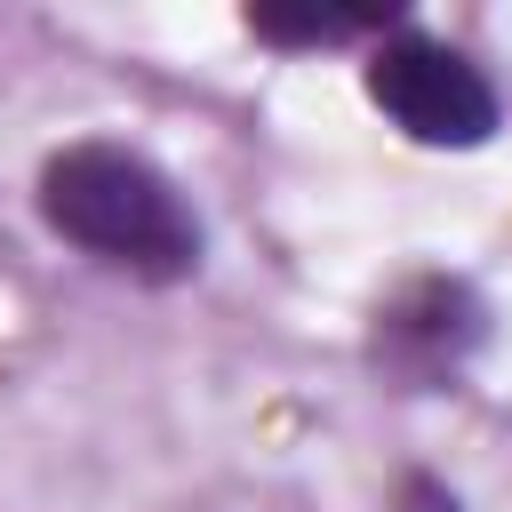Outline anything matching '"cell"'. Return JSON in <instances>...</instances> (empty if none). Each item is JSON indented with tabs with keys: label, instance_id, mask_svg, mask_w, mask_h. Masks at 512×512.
<instances>
[{
	"label": "cell",
	"instance_id": "obj_1",
	"mask_svg": "<svg viewBox=\"0 0 512 512\" xmlns=\"http://www.w3.org/2000/svg\"><path fill=\"white\" fill-rule=\"evenodd\" d=\"M32 216L88 264L136 288H184L208 264V224L192 192L128 136H72L32 176Z\"/></svg>",
	"mask_w": 512,
	"mask_h": 512
},
{
	"label": "cell",
	"instance_id": "obj_2",
	"mask_svg": "<svg viewBox=\"0 0 512 512\" xmlns=\"http://www.w3.org/2000/svg\"><path fill=\"white\" fill-rule=\"evenodd\" d=\"M496 336V304L472 272H448V264H416L400 272L376 304H368V328H360V360L384 392L400 400H432V392H464V376L480 368Z\"/></svg>",
	"mask_w": 512,
	"mask_h": 512
},
{
	"label": "cell",
	"instance_id": "obj_3",
	"mask_svg": "<svg viewBox=\"0 0 512 512\" xmlns=\"http://www.w3.org/2000/svg\"><path fill=\"white\" fill-rule=\"evenodd\" d=\"M360 96L416 152H480L504 128V88L488 80V64L416 16L360 48Z\"/></svg>",
	"mask_w": 512,
	"mask_h": 512
},
{
	"label": "cell",
	"instance_id": "obj_4",
	"mask_svg": "<svg viewBox=\"0 0 512 512\" xmlns=\"http://www.w3.org/2000/svg\"><path fill=\"white\" fill-rule=\"evenodd\" d=\"M248 40L280 48V56H320V48H368L384 40L392 24H408V8H280V0H256L240 8Z\"/></svg>",
	"mask_w": 512,
	"mask_h": 512
},
{
	"label": "cell",
	"instance_id": "obj_5",
	"mask_svg": "<svg viewBox=\"0 0 512 512\" xmlns=\"http://www.w3.org/2000/svg\"><path fill=\"white\" fill-rule=\"evenodd\" d=\"M392 512H464V496L440 480V472H400V488H392Z\"/></svg>",
	"mask_w": 512,
	"mask_h": 512
}]
</instances>
